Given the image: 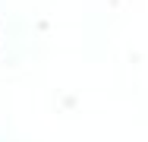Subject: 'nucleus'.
I'll return each mask as SVG.
<instances>
[]
</instances>
